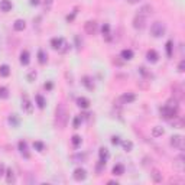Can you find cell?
Returning <instances> with one entry per match:
<instances>
[{"label":"cell","mask_w":185,"mask_h":185,"mask_svg":"<svg viewBox=\"0 0 185 185\" xmlns=\"http://www.w3.org/2000/svg\"><path fill=\"white\" fill-rule=\"evenodd\" d=\"M67 123H68V112H67L65 106L61 103L55 109V126L60 129H64Z\"/></svg>","instance_id":"obj_1"},{"label":"cell","mask_w":185,"mask_h":185,"mask_svg":"<svg viewBox=\"0 0 185 185\" xmlns=\"http://www.w3.org/2000/svg\"><path fill=\"white\" fill-rule=\"evenodd\" d=\"M51 46H52L54 49H57V51H60V52H62V54L67 52V51L70 49V45H68L62 38H52Z\"/></svg>","instance_id":"obj_2"},{"label":"cell","mask_w":185,"mask_h":185,"mask_svg":"<svg viewBox=\"0 0 185 185\" xmlns=\"http://www.w3.org/2000/svg\"><path fill=\"white\" fill-rule=\"evenodd\" d=\"M165 31H166L165 23H162V22H153L152 26H151V33L155 38H161L165 33Z\"/></svg>","instance_id":"obj_3"},{"label":"cell","mask_w":185,"mask_h":185,"mask_svg":"<svg viewBox=\"0 0 185 185\" xmlns=\"http://www.w3.org/2000/svg\"><path fill=\"white\" fill-rule=\"evenodd\" d=\"M161 114H162V117H164V119H166V120L177 119L178 110H175V109H171V107H168L165 104L164 107H161Z\"/></svg>","instance_id":"obj_4"},{"label":"cell","mask_w":185,"mask_h":185,"mask_svg":"<svg viewBox=\"0 0 185 185\" xmlns=\"http://www.w3.org/2000/svg\"><path fill=\"white\" fill-rule=\"evenodd\" d=\"M84 31H86L88 35H96L97 31H99V25H97V22H94V20H88V22H86V25H84Z\"/></svg>","instance_id":"obj_5"},{"label":"cell","mask_w":185,"mask_h":185,"mask_svg":"<svg viewBox=\"0 0 185 185\" xmlns=\"http://www.w3.org/2000/svg\"><path fill=\"white\" fill-rule=\"evenodd\" d=\"M171 145L174 148H178V149H182L184 148V138L181 135H174L171 138Z\"/></svg>","instance_id":"obj_6"},{"label":"cell","mask_w":185,"mask_h":185,"mask_svg":"<svg viewBox=\"0 0 185 185\" xmlns=\"http://www.w3.org/2000/svg\"><path fill=\"white\" fill-rule=\"evenodd\" d=\"M146 23V18L140 16V15H136L135 19H133V28L135 29H143Z\"/></svg>","instance_id":"obj_7"},{"label":"cell","mask_w":185,"mask_h":185,"mask_svg":"<svg viewBox=\"0 0 185 185\" xmlns=\"http://www.w3.org/2000/svg\"><path fill=\"white\" fill-rule=\"evenodd\" d=\"M22 109H23L28 114H32V113H33L32 103H31V100H29V97H28L26 94L23 96V100H22Z\"/></svg>","instance_id":"obj_8"},{"label":"cell","mask_w":185,"mask_h":185,"mask_svg":"<svg viewBox=\"0 0 185 185\" xmlns=\"http://www.w3.org/2000/svg\"><path fill=\"white\" fill-rule=\"evenodd\" d=\"M136 100V96L133 92H126L119 99V103H123V104H129V103H133Z\"/></svg>","instance_id":"obj_9"},{"label":"cell","mask_w":185,"mask_h":185,"mask_svg":"<svg viewBox=\"0 0 185 185\" xmlns=\"http://www.w3.org/2000/svg\"><path fill=\"white\" fill-rule=\"evenodd\" d=\"M86 178H87L86 169H83V168H77V169L74 171V179H75V181H84Z\"/></svg>","instance_id":"obj_10"},{"label":"cell","mask_w":185,"mask_h":185,"mask_svg":"<svg viewBox=\"0 0 185 185\" xmlns=\"http://www.w3.org/2000/svg\"><path fill=\"white\" fill-rule=\"evenodd\" d=\"M152 12H153L152 6H151V5H145V6H142L140 9H139L138 15L143 16V18H148V16H151V15H152Z\"/></svg>","instance_id":"obj_11"},{"label":"cell","mask_w":185,"mask_h":185,"mask_svg":"<svg viewBox=\"0 0 185 185\" xmlns=\"http://www.w3.org/2000/svg\"><path fill=\"white\" fill-rule=\"evenodd\" d=\"M18 146H19L20 153H22V155H23L25 158H26V159L31 158V155H29V152H28V143L25 142V140H20V142H19V145H18Z\"/></svg>","instance_id":"obj_12"},{"label":"cell","mask_w":185,"mask_h":185,"mask_svg":"<svg viewBox=\"0 0 185 185\" xmlns=\"http://www.w3.org/2000/svg\"><path fill=\"white\" fill-rule=\"evenodd\" d=\"M101 33H103V36H104V39L106 41H110L112 39V33H110V25L109 23H104L103 28H101Z\"/></svg>","instance_id":"obj_13"},{"label":"cell","mask_w":185,"mask_h":185,"mask_svg":"<svg viewBox=\"0 0 185 185\" xmlns=\"http://www.w3.org/2000/svg\"><path fill=\"white\" fill-rule=\"evenodd\" d=\"M146 58H148V61H149V62H158L159 55H158V52H156V51L151 49V51H148V54H146Z\"/></svg>","instance_id":"obj_14"},{"label":"cell","mask_w":185,"mask_h":185,"mask_svg":"<svg viewBox=\"0 0 185 185\" xmlns=\"http://www.w3.org/2000/svg\"><path fill=\"white\" fill-rule=\"evenodd\" d=\"M25 28H26V22H25V20H22V19H18L13 23V29H15V31H18V32L23 31Z\"/></svg>","instance_id":"obj_15"},{"label":"cell","mask_w":185,"mask_h":185,"mask_svg":"<svg viewBox=\"0 0 185 185\" xmlns=\"http://www.w3.org/2000/svg\"><path fill=\"white\" fill-rule=\"evenodd\" d=\"M12 9V2L10 0H2L0 2V10L2 12H9Z\"/></svg>","instance_id":"obj_16"},{"label":"cell","mask_w":185,"mask_h":185,"mask_svg":"<svg viewBox=\"0 0 185 185\" xmlns=\"http://www.w3.org/2000/svg\"><path fill=\"white\" fill-rule=\"evenodd\" d=\"M77 104H78V107H81V109H88L90 100L86 99V97H78V99H77Z\"/></svg>","instance_id":"obj_17"},{"label":"cell","mask_w":185,"mask_h":185,"mask_svg":"<svg viewBox=\"0 0 185 185\" xmlns=\"http://www.w3.org/2000/svg\"><path fill=\"white\" fill-rule=\"evenodd\" d=\"M29 52L28 51H22V54H20V64L22 65H28L29 64Z\"/></svg>","instance_id":"obj_18"},{"label":"cell","mask_w":185,"mask_h":185,"mask_svg":"<svg viewBox=\"0 0 185 185\" xmlns=\"http://www.w3.org/2000/svg\"><path fill=\"white\" fill-rule=\"evenodd\" d=\"M174 166H175V169L179 172H182L184 171V158L181 156V158H178L175 162H174Z\"/></svg>","instance_id":"obj_19"},{"label":"cell","mask_w":185,"mask_h":185,"mask_svg":"<svg viewBox=\"0 0 185 185\" xmlns=\"http://www.w3.org/2000/svg\"><path fill=\"white\" fill-rule=\"evenodd\" d=\"M125 174V166L122 164H117V165L113 166V175H123Z\"/></svg>","instance_id":"obj_20"},{"label":"cell","mask_w":185,"mask_h":185,"mask_svg":"<svg viewBox=\"0 0 185 185\" xmlns=\"http://www.w3.org/2000/svg\"><path fill=\"white\" fill-rule=\"evenodd\" d=\"M120 55H122V58H123L125 61H130V60L133 58V52H132V49H123Z\"/></svg>","instance_id":"obj_21"},{"label":"cell","mask_w":185,"mask_h":185,"mask_svg":"<svg viewBox=\"0 0 185 185\" xmlns=\"http://www.w3.org/2000/svg\"><path fill=\"white\" fill-rule=\"evenodd\" d=\"M151 177H152V179L155 181V182H161V181H162V174H161L158 169H152Z\"/></svg>","instance_id":"obj_22"},{"label":"cell","mask_w":185,"mask_h":185,"mask_svg":"<svg viewBox=\"0 0 185 185\" xmlns=\"http://www.w3.org/2000/svg\"><path fill=\"white\" fill-rule=\"evenodd\" d=\"M164 133H165V130H164L161 126H155V127L152 129V136L153 138H159V136H162Z\"/></svg>","instance_id":"obj_23"},{"label":"cell","mask_w":185,"mask_h":185,"mask_svg":"<svg viewBox=\"0 0 185 185\" xmlns=\"http://www.w3.org/2000/svg\"><path fill=\"white\" fill-rule=\"evenodd\" d=\"M38 61H39V64H42V65L48 62V55H46V54L44 52L42 49H41L39 52H38Z\"/></svg>","instance_id":"obj_24"},{"label":"cell","mask_w":185,"mask_h":185,"mask_svg":"<svg viewBox=\"0 0 185 185\" xmlns=\"http://www.w3.org/2000/svg\"><path fill=\"white\" fill-rule=\"evenodd\" d=\"M6 182L7 184H13L15 182V174H13V171L9 168L6 171Z\"/></svg>","instance_id":"obj_25"},{"label":"cell","mask_w":185,"mask_h":185,"mask_svg":"<svg viewBox=\"0 0 185 185\" xmlns=\"http://www.w3.org/2000/svg\"><path fill=\"white\" fill-rule=\"evenodd\" d=\"M83 84L88 88V90H94V83H92V80L90 77H84L83 78Z\"/></svg>","instance_id":"obj_26"},{"label":"cell","mask_w":185,"mask_h":185,"mask_svg":"<svg viewBox=\"0 0 185 185\" xmlns=\"http://www.w3.org/2000/svg\"><path fill=\"white\" fill-rule=\"evenodd\" d=\"M99 155H100V161H104L106 162L107 158H109V151H107L106 148H100Z\"/></svg>","instance_id":"obj_27"},{"label":"cell","mask_w":185,"mask_h":185,"mask_svg":"<svg viewBox=\"0 0 185 185\" xmlns=\"http://www.w3.org/2000/svg\"><path fill=\"white\" fill-rule=\"evenodd\" d=\"M9 74H10V68H9V65H0V75L2 77H9Z\"/></svg>","instance_id":"obj_28"},{"label":"cell","mask_w":185,"mask_h":185,"mask_svg":"<svg viewBox=\"0 0 185 185\" xmlns=\"http://www.w3.org/2000/svg\"><path fill=\"white\" fill-rule=\"evenodd\" d=\"M172 49H174V42L172 41H168L166 42V55L171 58L172 57Z\"/></svg>","instance_id":"obj_29"},{"label":"cell","mask_w":185,"mask_h":185,"mask_svg":"<svg viewBox=\"0 0 185 185\" xmlns=\"http://www.w3.org/2000/svg\"><path fill=\"white\" fill-rule=\"evenodd\" d=\"M122 145H123V149H125L126 152H130V151L133 149V143L130 142V140H125Z\"/></svg>","instance_id":"obj_30"},{"label":"cell","mask_w":185,"mask_h":185,"mask_svg":"<svg viewBox=\"0 0 185 185\" xmlns=\"http://www.w3.org/2000/svg\"><path fill=\"white\" fill-rule=\"evenodd\" d=\"M174 91H175V97H174V99H177L178 101H179V100H182L184 94H182V90H181L179 87H175V88H174Z\"/></svg>","instance_id":"obj_31"},{"label":"cell","mask_w":185,"mask_h":185,"mask_svg":"<svg viewBox=\"0 0 185 185\" xmlns=\"http://www.w3.org/2000/svg\"><path fill=\"white\" fill-rule=\"evenodd\" d=\"M7 97H9V90L6 87H0V99L6 100Z\"/></svg>","instance_id":"obj_32"},{"label":"cell","mask_w":185,"mask_h":185,"mask_svg":"<svg viewBox=\"0 0 185 185\" xmlns=\"http://www.w3.org/2000/svg\"><path fill=\"white\" fill-rule=\"evenodd\" d=\"M52 5H54V0H44V9H45V12H49L52 9Z\"/></svg>","instance_id":"obj_33"},{"label":"cell","mask_w":185,"mask_h":185,"mask_svg":"<svg viewBox=\"0 0 185 185\" xmlns=\"http://www.w3.org/2000/svg\"><path fill=\"white\" fill-rule=\"evenodd\" d=\"M166 106L171 107V109H175V110H178V100H177V99L169 100V101L166 103Z\"/></svg>","instance_id":"obj_34"},{"label":"cell","mask_w":185,"mask_h":185,"mask_svg":"<svg viewBox=\"0 0 185 185\" xmlns=\"http://www.w3.org/2000/svg\"><path fill=\"white\" fill-rule=\"evenodd\" d=\"M139 73L142 74V75H143V77H146V78H152V74L151 73H148V71H146V68L145 67H140V68H139Z\"/></svg>","instance_id":"obj_35"},{"label":"cell","mask_w":185,"mask_h":185,"mask_svg":"<svg viewBox=\"0 0 185 185\" xmlns=\"http://www.w3.org/2000/svg\"><path fill=\"white\" fill-rule=\"evenodd\" d=\"M36 101H38V107H39V109H44V107H45V100H44V97H42V96H39V94H38V96H36Z\"/></svg>","instance_id":"obj_36"},{"label":"cell","mask_w":185,"mask_h":185,"mask_svg":"<svg viewBox=\"0 0 185 185\" xmlns=\"http://www.w3.org/2000/svg\"><path fill=\"white\" fill-rule=\"evenodd\" d=\"M33 148H35L38 152H42V151H44V148H45V145H44L42 142H35V143H33Z\"/></svg>","instance_id":"obj_37"},{"label":"cell","mask_w":185,"mask_h":185,"mask_svg":"<svg viewBox=\"0 0 185 185\" xmlns=\"http://www.w3.org/2000/svg\"><path fill=\"white\" fill-rule=\"evenodd\" d=\"M73 145L75 146V148L81 145V138H80V136H77V135H75V136H73Z\"/></svg>","instance_id":"obj_38"},{"label":"cell","mask_w":185,"mask_h":185,"mask_svg":"<svg viewBox=\"0 0 185 185\" xmlns=\"http://www.w3.org/2000/svg\"><path fill=\"white\" fill-rule=\"evenodd\" d=\"M9 122H10V123H12L13 126H18V125H19V120L16 119V114L10 116V117H9Z\"/></svg>","instance_id":"obj_39"},{"label":"cell","mask_w":185,"mask_h":185,"mask_svg":"<svg viewBox=\"0 0 185 185\" xmlns=\"http://www.w3.org/2000/svg\"><path fill=\"white\" fill-rule=\"evenodd\" d=\"M75 44H77V49H81V48H83V39H80V36L78 35H77V36H75Z\"/></svg>","instance_id":"obj_40"},{"label":"cell","mask_w":185,"mask_h":185,"mask_svg":"<svg viewBox=\"0 0 185 185\" xmlns=\"http://www.w3.org/2000/svg\"><path fill=\"white\" fill-rule=\"evenodd\" d=\"M80 125H81V116H77V117L74 119V127H75V129H78Z\"/></svg>","instance_id":"obj_41"},{"label":"cell","mask_w":185,"mask_h":185,"mask_svg":"<svg viewBox=\"0 0 185 185\" xmlns=\"http://www.w3.org/2000/svg\"><path fill=\"white\" fill-rule=\"evenodd\" d=\"M184 71H185V61L182 60L178 65V73H184Z\"/></svg>","instance_id":"obj_42"},{"label":"cell","mask_w":185,"mask_h":185,"mask_svg":"<svg viewBox=\"0 0 185 185\" xmlns=\"http://www.w3.org/2000/svg\"><path fill=\"white\" fill-rule=\"evenodd\" d=\"M112 143H113V145H119V143H120V138H119V136H113V138H112Z\"/></svg>","instance_id":"obj_43"},{"label":"cell","mask_w":185,"mask_h":185,"mask_svg":"<svg viewBox=\"0 0 185 185\" xmlns=\"http://www.w3.org/2000/svg\"><path fill=\"white\" fill-rule=\"evenodd\" d=\"M75 15H77V12H73L71 15H68V16H67V20H68V22H73L74 18H75Z\"/></svg>","instance_id":"obj_44"},{"label":"cell","mask_w":185,"mask_h":185,"mask_svg":"<svg viewBox=\"0 0 185 185\" xmlns=\"http://www.w3.org/2000/svg\"><path fill=\"white\" fill-rule=\"evenodd\" d=\"M74 161H84V159H86V156H84V155H77V156H74Z\"/></svg>","instance_id":"obj_45"},{"label":"cell","mask_w":185,"mask_h":185,"mask_svg":"<svg viewBox=\"0 0 185 185\" xmlns=\"http://www.w3.org/2000/svg\"><path fill=\"white\" fill-rule=\"evenodd\" d=\"M45 90H52V83H45Z\"/></svg>","instance_id":"obj_46"},{"label":"cell","mask_w":185,"mask_h":185,"mask_svg":"<svg viewBox=\"0 0 185 185\" xmlns=\"http://www.w3.org/2000/svg\"><path fill=\"white\" fill-rule=\"evenodd\" d=\"M39 3H41V0H31V5L32 6H38Z\"/></svg>","instance_id":"obj_47"},{"label":"cell","mask_w":185,"mask_h":185,"mask_svg":"<svg viewBox=\"0 0 185 185\" xmlns=\"http://www.w3.org/2000/svg\"><path fill=\"white\" fill-rule=\"evenodd\" d=\"M36 78V73H31L29 74V81H32V80Z\"/></svg>","instance_id":"obj_48"},{"label":"cell","mask_w":185,"mask_h":185,"mask_svg":"<svg viewBox=\"0 0 185 185\" xmlns=\"http://www.w3.org/2000/svg\"><path fill=\"white\" fill-rule=\"evenodd\" d=\"M2 175H5V166L3 165H0V177Z\"/></svg>","instance_id":"obj_49"},{"label":"cell","mask_w":185,"mask_h":185,"mask_svg":"<svg viewBox=\"0 0 185 185\" xmlns=\"http://www.w3.org/2000/svg\"><path fill=\"white\" fill-rule=\"evenodd\" d=\"M130 5H135V3H138V2H140V0H127Z\"/></svg>","instance_id":"obj_50"}]
</instances>
